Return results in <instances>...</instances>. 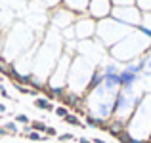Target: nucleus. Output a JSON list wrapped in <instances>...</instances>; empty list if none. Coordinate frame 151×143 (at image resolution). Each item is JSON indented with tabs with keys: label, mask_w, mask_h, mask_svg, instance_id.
Masks as SVG:
<instances>
[{
	"label": "nucleus",
	"mask_w": 151,
	"mask_h": 143,
	"mask_svg": "<svg viewBox=\"0 0 151 143\" xmlns=\"http://www.w3.org/2000/svg\"><path fill=\"white\" fill-rule=\"evenodd\" d=\"M61 4L67 8V10H71L73 14L86 15V14H88V4H90V0H63Z\"/></svg>",
	"instance_id": "9d476101"
},
{
	"label": "nucleus",
	"mask_w": 151,
	"mask_h": 143,
	"mask_svg": "<svg viewBox=\"0 0 151 143\" xmlns=\"http://www.w3.org/2000/svg\"><path fill=\"white\" fill-rule=\"evenodd\" d=\"M77 17H78L77 14H73L71 10H67V8L61 4V6H58V8H54V10H50V14H48V23H50L52 29H55V31H59V33H63L65 29H69V27L75 25Z\"/></svg>",
	"instance_id": "423d86ee"
},
{
	"label": "nucleus",
	"mask_w": 151,
	"mask_h": 143,
	"mask_svg": "<svg viewBox=\"0 0 151 143\" xmlns=\"http://www.w3.org/2000/svg\"><path fill=\"white\" fill-rule=\"evenodd\" d=\"M113 8H128V6H136V0H111Z\"/></svg>",
	"instance_id": "2eb2a0df"
},
{
	"label": "nucleus",
	"mask_w": 151,
	"mask_h": 143,
	"mask_svg": "<svg viewBox=\"0 0 151 143\" xmlns=\"http://www.w3.org/2000/svg\"><path fill=\"white\" fill-rule=\"evenodd\" d=\"M151 48V40L145 36L142 31L134 29L122 38L121 42H117L113 48H109V57L117 63H130V61H136L140 59L142 55L145 54Z\"/></svg>",
	"instance_id": "f257e3e1"
},
{
	"label": "nucleus",
	"mask_w": 151,
	"mask_h": 143,
	"mask_svg": "<svg viewBox=\"0 0 151 143\" xmlns=\"http://www.w3.org/2000/svg\"><path fill=\"white\" fill-rule=\"evenodd\" d=\"M0 113H6V105L4 103H0Z\"/></svg>",
	"instance_id": "a878e982"
},
{
	"label": "nucleus",
	"mask_w": 151,
	"mask_h": 143,
	"mask_svg": "<svg viewBox=\"0 0 151 143\" xmlns=\"http://www.w3.org/2000/svg\"><path fill=\"white\" fill-rule=\"evenodd\" d=\"M35 107L40 109V111H54L55 109L54 103H52L48 97H37V99H35Z\"/></svg>",
	"instance_id": "9b49d317"
},
{
	"label": "nucleus",
	"mask_w": 151,
	"mask_h": 143,
	"mask_svg": "<svg viewBox=\"0 0 151 143\" xmlns=\"http://www.w3.org/2000/svg\"><path fill=\"white\" fill-rule=\"evenodd\" d=\"M0 80H2V78H0Z\"/></svg>",
	"instance_id": "cd10ccee"
},
{
	"label": "nucleus",
	"mask_w": 151,
	"mask_h": 143,
	"mask_svg": "<svg viewBox=\"0 0 151 143\" xmlns=\"http://www.w3.org/2000/svg\"><path fill=\"white\" fill-rule=\"evenodd\" d=\"M136 8L142 14H151V0H136Z\"/></svg>",
	"instance_id": "ddd939ff"
},
{
	"label": "nucleus",
	"mask_w": 151,
	"mask_h": 143,
	"mask_svg": "<svg viewBox=\"0 0 151 143\" xmlns=\"http://www.w3.org/2000/svg\"><path fill=\"white\" fill-rule=\"evenodd\" d=\"M4 130H6L8 134H12V136H15V134H19V126H17V122H4Z\"/></svg>",
	"instance_id": "4468645a"
},
{
	"label": "nucleus",
	"mask_w": 151,
	"mask_h": 143,
	"mask_svg": "<svg viewBox=\"0 0 151 143\" xmlns=\"http://www.w3.org/2000/svg\"><path fill=\"white\" fill-rule=\"evenodd\" d=\"M126 132L138 141H151V94L145 92L126 124Z\"/></svg>",
	"instance_id": "20e7f679"
},
{
	"label": "nucleus",
	"mask_w": 151,
	"mask_h": 143,
	"mask_svg": "<svg viewBox=\"0 0 151 143\" xmlns=\"http://www.w3.org/2000/svg\"><path fill=\"white\" fill-rule=\"evenodd\" d=\"M111 11H113V4L111 0H90L88 4V14L92 19L96 21H101L105 17H111Z\"/></svg>",
	"instance_id": "1a4fd4ad"
},
{
	"label": "nucleus",
	"mask_w": 151,
	"mask_h": 143,
	"mask_svg": "<svg viewBox=\"0 0 151 143\" xmlns=\"http://www.w3.org/2000/svg\"><path fill=\"white\" fill-rule=\"evenodd\" d=\"M0 94H2V97H6V99H10V95H8V90L2 86V82H0Z\"/></svg>",
	"instance_id": "5701e85b"
},
{
	"label": "nucleus",
	"mask_w": 151,
	"mask_h": 143,
	"mask_svg": "<svg viewBox=\"0 0 151 143\" xmlns=\"http://www.w3.org/2000/svg\"><path fill=\"white\" fill-rule=\"evenodd\" d=\"M92 143H105V141L100 139V137H96V139H92Z\"/></svg>",
	"instance_id": "bb28decb"
},
{
	"label": "nucleus",
	"mask_w": 151,
	"mask_h": 143,
	"mask_svg": "<svg viewBox=\"0 0 151 143\" xmlns=\"http://www.w3.org/2000/svg\"><path fill=\"white\" fill-rule=\"evenodd\" d=\"M96 71H98L96 63H92L90 59L82 57V55H75L73 61H71L69 78H67V92L84 95L88 92V86L92 82Z\"/></svg>",
	"instance_id": "f03ea898"
},
{
	"label": "nucleus",
	"mask_w": 151,
	"mask_h": 143,
	"mask_svg": "<svg viewBox=\"0 0 151 143\" xmlns=\"http://www.w3.org/2000/svg\"><path fill=\"white\" fill-rule=\"evenodd\" d=\"M54 113L58 114L59 118H65L67 114L71 113V111H69V107H65V105H59V107H55V109H54Z\"/></svg>",
	"instance_id": "a211bd4d"
},
{
	"label": "nucleus",
	"mask_w": 151,
	"mask_h": 143,
	"mask_svg": "<svg viewBox=\"0 0 151 143\" xmlns=\"http://www.w3.org/2000/svg\"><path fill=\"white\" fill-rule=\"evenodd\" d=\"M31 128H33L35 132H38V134H44L48 126H46L42 120H31Z\"/></svg>",
	"instance_id": "dca6fc26"
},
{
	"label": "nucleus",
	"mask_w": 151,
	"mask_h": 143,
	"mask_svg": "<svg viewBox=\"0 0 151 143\" xmlns=\"http://www.w3.org/2000/svg\"><path fill=\"white\" fill-rule=\"evenodd\" d=\"M38 2H40L42 6L46 8V10H54V8L61 6V2H63V0H38Z\"/></svg>",
	"instance_id": "f3484780"
},
{
	"label": "nucleus",
	"mask_w": 151,
	"mask_h": 143,
	"mask_svg": "<svg viewBox=\"0 0 151 143\" xmlns=\"http://www.w3.org/2000/svg\"><path fill=\"white\" fill-rule=\"evenodd\" d=\"M4 42H6V36H4V33L0 31V51L4 50ZM0 57H2V55H0Z\"/></svg>",
	"instance_id": "4be33fe9"
},
{
	"label": "nucleus",
	"mask_w": 151,
	"mask_h": 143,
	"mask_svg": "<svg viewBox=\"0 0 151 143\" xmlns=\"http://www.w3.org/2000/svg\"><path fill=\"white\" fill-rule=\"evenodd\" d=\"M144 95H145V92L138 84L121 88V90H119V94H117V101H115L113 118H111V120L126 128L130 117L134 114V111H136V107L140 105V101L144 99Z\"/></svg>",
	"instance_id": "7ed1b4c3"
},
{
	"label": "nucleus",
	"mask_w": 151,
	"mask_h": 143,
	"mask_svg": "<svg viewBox=\"0 0 151 143\" xmlns=\"http://www.w3.org/2000/svg\"><path fill=\"white\" fill-rule=\"evenodd\" d=\"M15 122H17V124H23V126L31 124V120H29L27 114H15Z\"/></svg>",
	"instance_id": "6ab92c4d"
},
{
	"label": "nucleus",
	"mask_w": 151,
	"mask_h": 143,
	"mask_svg": "<svg viewBox=\"0 0 151 143\" xmlns=\"http://www.w3.org/2000/svg\"><path fill=\"white\" fill-rule=\"evenodd\" d=\"M44 136H48V137H54V136H58V130H55L54 126H48V128H46V132H44Z\"/></svg>",
	"instance_id": "412c9836"
},
{
	"label": "nucleus",
	"mask_w": 151,
	"mask_h": 143,
	"mask_svg": "<svg viewBox=\"0 0 151 143\" xmlns=\"http://www.w3.org/2000/svg\"><path fill=\"white\" fill-rule=\"evenodd\" d=\"M78 143H92V139H88V137H81Z\"/></svg>",
	"instance_id": "b1692460"
},
{
	"label": "nucleus",
	"mask_w": 151,
	"mask_h": 143,
	"mask_svg": "<svg viewBox=\"0 0 151 143\" xmlns=\"http://www.w3.org/2000/svg\"><path fill=\"white\" fill-rule=\"evenodd\" d=\"M111 17L117 19L119 23L130 27V29H138L142 23V11L136 6H128V8H113Z\"/></svg>",
	"instance_id": "0eeeda50"
},
{
	"label": "nucleus",
	"mask_w": 151,
	"mask_h": 143,
	"mask_svg": "<svg viewBox=\"0 0 151 143\" xmlns=\"http://www.w3.org/2000/svg\"><path fill=\"white\" fill-rule=\"evenodd\" d=\"M96 27H98V21H96V19H92L90 15H78L77 21H75V25H73L77 42L96 38Z\"/></svg>",
	"instance_id": "6e6552de"
},
{
	"label": "nucleus",
	"mask_w": 151,
	"mask_h": 143,
	"mask_svg": "<svg viewBox=\"0 0 151 143\" xmlns=\"http://www.w3.org/2000/svg\"><path fill=\"white\" fill-rule=\"evenodd\" d=\"M130 31H134V29L119 23L117 19H113V17H105V19H101V21H98L96 38L109 50V48H113L117 42H121Z\"/></svg>",
	"instance_id": "39448f33"
},
{
	"label": "nucleus",
	"mask_w": 151,
	"mask_h": 143,
	"mask_svg": "<svg viewBox=\"0 0 151 143\" xmlns=\"http://www.w3.org/2000/svg\"><path fill=\"white\" fill-rule=\"evenodd\" d=\"M59 141H75V136L73 134H61V136H58Z\"/></svg>",
	"instance_id": "aec40b11"
},
{
	"label": "nucleus",
	"mask_w": 151,
	"mask_h": 143,
	"mask_svg": "<svg viewBox=\"0 0 151 143\" xmlns=\"http://www.w3.org/2000/svg\"><path fill=\"white\" fill-rule=\"evenodd\" d=\"M63 120H65L67 124H71V126H78V128H84V122H82L81 118L77 117V114H73V113H69L65 118H63Z\"/></svg>",
	"instance_id": "f8f14e48"
},
{
	"label": "nucleus",
	"mask_w": 151,
	"mask_h": 143,
	"mask_svg": "<svg viewBox=\"0 0 151 143\" xmlns=\"http://www.w3.org/2000/svg\"><path fill=\"white\" fill-rule=\"evenodd\" d=\"M4 136H8V132L4 130V126H0V137H4Z\"/></svg>",
	"instance_id": "393cba45"
}]
</instances>
